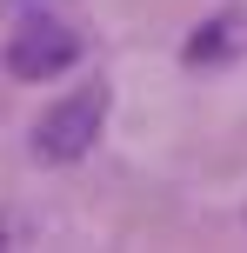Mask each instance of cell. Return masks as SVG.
<instances>
[{
    "instance_id": "obj_1",
    "label": "cell",
    "mask_w": 247,
    "mask_h": 253,
    "mask_svg": "<svg viewBox=\"0 0 247 253\" xmlns=\"http://www.w3.org/2000/svg\"><path fill=\"white\" fill-rule=\"evenodd\" d=\"M100 120H107V87H80L67 93L60 107H47V114L34 120V153L40 160H80V153L100 140Z\"/></svg>"
},
{
    "instance_id": "obj_3",
    "label": "cell",
    "mask_w": 247,
    "mask_h": 253,
    "mask_svg": "<svg viewBox=\"0 0 247 253\" xmlns=\"http://www.w3.org/2000/svg\"><path fill=\"white\" fill-rule=\"evenodd\" d=\"M221 53H234V20H207V27H200V40H187V60H194V67L221 60Z\"/></svg>"
},
{
    "instance_id": "obj_2",
    "label": "cell",
    "mask_w": 247,
    "mask_h": 253,
    "mask_svg": "<svg viewBox=\"0 0 247 253\" xmlns=\"http://www.w3.org/2000/svg\"><path fill=\"white\" fill-rule=\"evenodd\" d=\"M74 60H80V34H74V27H60V20L20 27L13 47H7V67H13L20 80H53V74H67Z\"/></svg>"
}]
</instances>
